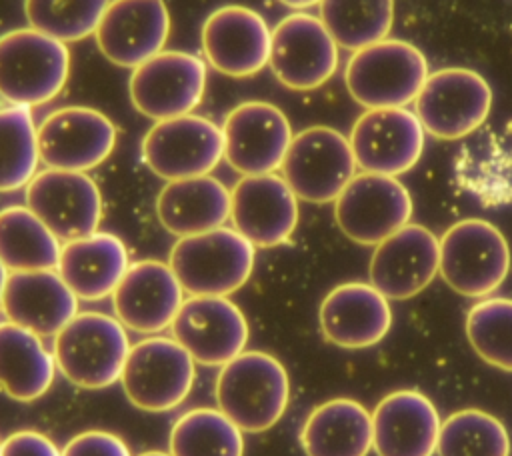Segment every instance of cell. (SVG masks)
Segmentation results:
<instances>
[{
  "mask_svg": "<svg viewBox=\"0 0 512 456\" xmlns=\"http://www.w3.org/2000/svg\"><path fill=\"white\" fill-rule=\"evenodd\" d=\"M214 396L218 410L242 432L258 434L284 416L290 400V378L276 356L244 350L220 366Z\"/></svg>",
  "mask_w": 512,
  "mask_h": 456,
  "instance_id": "cell-1",
  "label": "cell"
},
{
  "mask_svg": "<svg viewBox=\"0 0 512 456\" xmlns=\"http://www.w3.org/2000/svg\"><path fill=\"white\" fill-rule=\"evenodd\" d=\"M130 340L126 326L104 312H78L56 336L54 358L62 376L78 388L102 390L122 376Z\"/></svg>",
  "mask_w": 512,
  "mask_h": 456,
  "instance_id": "cell-2",
  "label": "cell"
},
{
  "mask_svg": "<svg viewBox=\"0 0 512 456\" xmlns=\"http://www.w3.org/2000/svg\"><path fill=\"white\" fill-rule=\"evenodd\" d=\"M256 260V248L234 228L178 238L168 264L190 296H230L240 290Z\"/></svg>",
  "mask_w": 512,
  "mask_h": 456,
  "instance_id": "cell-3",
  "label": "cell"
},
{
  "mask_svg": "<svg viewBox=\"0 0 512 456\" xmlns=\"http://www.w3.org/2000/svg\"><path fill=\"white\" fill-rule=\"evenodd\" d=\"M70 76L64 42L34 28L0 36V98L12 106H42L54 100Z\"/></svg>",
  "mask_w": 512,
  "mask_h": 456,
  "instance_id": "cell-4",
  "label": "cell"
},
{
  "mask_svg": "<svg viewBox=\"0 0 512 456\" xmlns=\"http://www.w3.org/2000/svg\"><path fill=\"white\" fill-rule=\"evenodd\" d=\"M428 60L406 40H380L356 50L344 70L350 96L366 110L406 108L428 78Z\"/></svg>",
  "mask_w": 512,
  "mask_h": 456,
  "instance_id": "cell-5",
  "label": "cell"
},
{
  "mask_svg": "<svg viewBox=\"0 0 512 456\" xmlns=\"http://www.w3.org/2000/svg\"><path fill=\"white\" fill-rule=\"evenodd\" d=\"M510 246L504 234L480 218H464L440 236L442 280L466 298L494 294L510 272Z\"/></svg>",
  "mask_w": 512,
  "mask_h": 456,
  "instance_id": "cell-6",
  "label": "cell"
},
{
  "mask_svg": "<svg viewBox=\"0 0 512 456\" xmlns=\"http://www.w3.org/2000/svg\"><path fill=\"white\" fill-rule=\"evenodd\" d=\"M196 362L172 336H146L130 346L120 384L126 398L144 412H168L192 390Z\"/></svg>",
  "mask_w": 512,
  "mask_h": 456,
  "instance_id": "cell-7",
  "label": "cell"
},
{
  "mask_svg": "<svg viewBox=\"0 0 512 456\" xmlns=\"http://www.w3.org/2000/svg\"><path fill=\"white\" fill-rule=\"evenodd\" d=\"M356 168L350 140L330 126H310L294 134L280 166L296 198L310 204L334 202L356 176Z\"/></svg>",
  "mask_w": 512,
  "mask_h": 456,
  "instance_id": "cell-8",
  "label": "cell"
},
{
  "mask_svg": "<svg viewBox=\"0 0 512 456\" xmlns=\"http://www.w3.org/2000/svg\"><path fill=\"white\" fill-rule=\"evenodd\" d=\"M414 104L426 134L438 140H460L488 118L492 88L470 68H442L428 74Z\"/></svg>",
  "mask_w": 512,
  "mask_h": 456,
  "instance_id": "cell-9",
  "label": "cell"
},
{
  "mask_svg": "<svg viewBox=\"0 0 512 456\" xmlns=\"http://www.w3.org/2000/svg\"><path fill=\"white\" fill-rule=\"evenodd\" d=\"M142 160L162 180L210 174L224 158L222 128L198 114L158 120L142 138Z\"/></svg>",
  "mask_w": 512,
  "mask_h": 456,
  "instance_id": "cell-10",
  "label": "cell"
},
{
  "mask_svg": "<svg viewBox=\"0 0 512 456\" xmlns=\"http://www.w3.org/2000/svg\"><path fill=\"white\" fill-rule=\"evenodd\" d=\"M412 196L396 176L356 174L334 200V218L346 238L376 246L410 222Z\"/></svg>",
  "mask_w": 512,
  "mask_h": 456,
  "instance_id": "cell-11",
  "label": "cell"
},
{
  "mask_svg": "<svg viewBox=\"0 0 512 456\" xmlns=\"http://www.w3.org/2000/svg\"><path fill=\"white\" fill-rule=\"evenodd\" d=\"M206 90V62L190 52L162 50L132 68L128 94L134 108L150 120H168L192 110Z\"/></svg>",
  "mask_w": 512,
  "mask_h": 456,
  "instance_id": "cell-12",
  "label": "cell"
},
{
  "mask_svg": "<svg viewBox=\"0 0 512 456\" xmlns=\"http://www.w3.org/2000/svg\"><path fill=\"white\" fill-rule=\"evenodd\" d=\"M268 66L282 86L316 90L338 68V44L318 16L292 12L272 28Z\"/></svg>",
  "mask_w": 512,
  "mask_h": 456,
  "instance_id": "cell-13",
  "label": "cell"
},
{
  "mask_svg": "<svg viewBox=\"0 0 512 456\" xmlns=\"http://www.w3.org/2000/svg\"><path fill=\"white\" fill-rule=\"evenodd\" d=\"M116 136L114 122L96 108H58L38 126L40 162L54 170L88 172L112 154Z\"/></svg>",
  "mask_w": 512,
  "mask_h": 456,
  "instance_id": "cell-14",
  "label": "cell"
},
{
  "mask_svg": "<svg viewBox=\"0 0 512 456\" xmlns=\"http://www.w3.org/2000/svg\"><path fill=\"white\" fill-rule=\"evenodd\" d=\"M24 196L60 242L88 236L100 226L102 194L88 172L44 168L28 182Z\"/></svg>",
  "mask_w": 512,
  "mask_h": 456,
  "instance_id": "cell-15",
  "label": "cell"
},
{
  "mask_svg": "<svg viewBox=\"0 0 512 456\" xmlns=\"http://www.w3.org/2000/svg\"><path fill=\"white\" fill-rule=\"evenodd\" d=\"M220 128L224 158L242 176L276 172L294 138L286 114L264 100L234 106Z\"/></svg>",
  "mask_w": 512,
  "mask_h": 456,
  "instance_id": "cell-16",
  "label": "cell"
},
{
  "mask_svg": "<svg viewBox=\"0 0 512 456\" xmlns=\"http://www.w3.org/2000/svg\"><path fill=\"white\" fill-rule=\"evenodd\" d=\"M170 330L202 366L228 364L244 352L250 336L244 312L228 296L184 298Z\"/></svg>",
  "mask_w": 512,
  "mask_h": 456,
  "instance_id": "cell-17",
  "label": "cell"
},
{
  "mask_svg": "<svg viewBox=\"0 0 512 456\" xmlns=\"http://www.w3.org/2000/svg\"><path fill=\"white\" fill-rule=\"evenodd\" d=\"M272 30L252 8L228 4L216 8L202 24L200 44L206 62L230 78L258 74L270 60Z\"/></svg>",
  "mask_w": 512,
  "mask_h": 456,
  "instance_id": "cell-18",
  "label": "cell"
},
{
  "mask_svg": "<svg viewBox=\"0 0 512 456\" xmlns=\"http://www.w3.org/2000/svg\"><path fill=\"white\" fill-rule=\"evenodd\" d=\"M424 134L412 110L376 108L358 116L348 140L362 172L398 176L420 160Z\"/></svg>",
  "mask_w": 512,
  "mask_h": 456,
  "instance_id": "cell-19",
  "label": "cell"
},
{
  "mask_svg": "<svg viewBox=\"0 0 512 456\" xmlns=\"http://www.w3.org/2000/svg\"><path fill=\"white\" fill-rule=\"evenodd\" d=\"M298 198L280 174L242 176L230 190V220L254 248H276L298 224Z\"/></svg>",
  "mask_w": 512,
  "mask_h": 456,
  "instance_id": "cell-20",
  "label": "cell"
},
{
  "mask_svg": "<svg viewBox=\"0 0 512 456\" xmlns=\"http://www.w3.org/2000/svg\"><path fill=\"white\" fill-rule=\"evenodd\" d=\"M440 238L422 224H406L376 244L368 274L370 284L388 300L420 294L438 274Z\"/></svg>",
  "mask_w": 512,
  "mask_h": 456,
  "instance_id": "cell-21",
  "label": "cell"
},
{
  "mask_svg": "<svg viewBox=\"0 0 512 456\" xmlns=\"http://www.w3.org/2000/svg\"><path fill=\"white\" fill-rule=\"evenodd\" d=\"M170 12L164 0H110L94 32L104 58L122 68H136L164 50Z\"/></svg>",
  "mask_w": 512,
  "mask_h": 456,
  "instance_id": "cell-22",
  "label": "cell"
},
{
  "mask_svg": "<svg viewBox=\"0 0 512 456\" xmlns=\"http://www.w3.org/2000/svg\"><path fill=\"white\" fill-rule=\"evenodd\" d=\"M182 302L184 288L170 264L150 258L132 262L112 292L116 318L146 336L170 328Z\"/></svg>",
  "mask_w": 512,
  "mask_h": 456,
  "instance_id": "cell-23",
  "label": "cell"
},
{
  "mask_svg": "<svg viewBox=\"0 0 512 456\" xmlns=\"http://www.w3.org/2000/svg\"><path fill=\"white\" fill-rule=\"evenodd\" d=\"M322 336L348 350L378 344L392 326L388 298L366 282H344L332 288L318 310Z\"/></svg>",
  "mask_w": 512,
  "mask_h": 456,
  "instance_id": "cell-24",
  "label": "cell"
},
{
  "mask_svg": "<svg viewBox=\"0 0 512 456\" xmlns=\"http://www.w3.org/2000/svg\"><path fill=\"white\" fill-rule=\"evenodd\" d=\"M442 420L432 400L418 390L386 394L372 412L376 456H432Z\"/></svg>",
  "mask_w": 512,
  "mask_h": 456,
  "instance_id": "cell-25",
  "label": "cell"
},
{
  "mask_svg": "<svg viewBox=\"0 0 512 456\" xmlns=\"http://www.w3.org/2000/svg\"><path fill=\"white\" fill-rule=\"evenodd\" d=\"M6 320L38 336H56L76 314L78 296L58 270H18L8 274L2 298Z\"/></svg>",
  "mask_w": 512,
  "mask_h": 456,
  "instance_id": "cell-26",
  "label": "cell"
},
{
  "mask_svg": "<svg viewBox=\"0 0 512 456\" xmlns=\"http://www.w3.org/2000/svg\"><path fill=\"white\" fill-rule=\"evenodd\" d=\"M128 266V250L120 236L96 230L62 242L56 270L78 300L96 302L112 296Z\"/></svg>",
  "mask_w": 512,
  "mask_h": 456,
  "instance_id": "cell-27",
  "label": "cell"
},
{
  "mask_svg": "<svg viewBox=\"0 0 512 456\" xmlns=\"http://www.w3.org/2000/svg\"><path fill=\"white\" fill-rule=\"evenodd\" d=\"M156 216L178 238L216 230L230 220V190L210 174L166 182L156 196Z\"/></svg>",
  "mask_w": 512,
  "mask_h": 456,
  "instance_id": "cell-28",
  "label": "cell"
},
{
  "mask_svg": "<svg viewBox=\"0 0 512 456\" xmlns=\"http://www.w3.org/2000/svg\"><path fill=\"white\" fill-rule=\"evenodd\" d=\"M306 456H368L372 414L352 398H332L316 406L302 424Z\"/></svg>",
  "mask_w": 512,
  "mask_h": 456,
  "instance_id": "cell-29",
  "label": "cell"
},
{
  "mask_svg": "<svg viewBox=\"0 0 512 456\" xmlns=\"http://www.w3.org/2000/svg\"><path fill=\"white\" fill-rule=\"evenodd\" d=\"M56 358L42 336L10 320L0 322V390L18 402L44 396L56 376Z\"/></svg>",
  "mask_w": 512,
  "mask_h": 456,
  "instance_id": "cell-30",
  "label": "cell"
},
{
  "mask_svg": "<svg viewBox=\"0 0 512 456\" xmlns=\"http://www.w3.org/2000/svg\"><path fill=\"white\" fill-rule=\"evenodd\" d=\"M60 250L62 242L28 206L0 210V260L10 272L54 270Z\"/></svg>",
  "mask_w": 512,
  "mask_h": 456,
  "instance_id": "cell-31",
  "label": "cell"
},
{
  "mask_svg": "<svg viewBox=\"0 0 512 456\" xmlns=\"http://www.w3.org/2000/svg\"><path fill=\"white\" fill-rule=\"evenodd\" d=\"M172 456H244V432L218 408H192L170 428Z\"/></svg>",
  "mask_w": 512,
  "mask_h": 456,
  "instance_id": "cell-32",
  "label": "cell"
},
{
  "mask_svg": "<svg viewBox=\"0 0 512 456\" xmlns=\"http://www.w3.org/2000/svg\"><path fill=\"white\" fill-rule=\"evenodd\" d=\"M318 6L336 44L352 52L386 40L394 24V0H322Z\"/></svg>",
  "mask_w": 512,
  "mask_h": 456,
  "instance_id": "cell-33",
  "label": "cell"
},
{
  "mask_svg": "<svg viewBox=\"0 0 512 456\" xmlns=\"http://www.w3.org/2000/svg\"><path fill=\"white\" fill-rule=\"evenodd\" d=\"M40 164L38 126L28 106L0 108V192L26 188Z\"/></svg>",
  "mask_w": 512,
  "mask_h": 456,
  "instance_id": "cell-34",
  "label": "cell"
},
{
  "mask_svg": "<svg viewBox=\"0 0 512 456\" xmlns=\"http://www.w3.org/2000/svg\"><path fill=\"white\" fill-rule=\"evenodd\" d=\"M436 452L438 456H510V436L496 416L464 408L442 422Z\"/></svg>",
  "mask_w": 512,
  "mask_h": 456,
  "instance_id": "cell-35",
  "label": "cell"
},
{
  "mask_svg": "<svg viewBox=\"0 0 512 456\" xmlns=\"http://www.w3.org/2000/svg\"><path fill=\"white\" fill-rule=\"evenodd\" d=\"M466 338L490 366L512 372V300L482 298L466 314Z\"/></svg>",
  "mask_w": 512,
  "mask_h": 456,
  "instance_id": "cell-36",
  "label": "cell"
},
{
  "mask_svg": "<svg viewBox=\"0 0 512 456\" xmlns=\"http://www.w3.org/2000/svg\"><path fill=\"white\" fill-rule=\"evenodd\" d=\"M110 0H24L28 26L64 44L92 36Z\"/></svg>",
  "mask_w": 512,
  "mask_h": 456,
  "instance_id": "cell-37",
  "label": "cell"
},
{
  "mask_svg": "<svg viewBox=\"0 0 512 456\" xmlns=\"http://www.w3.org/2000/svg\"><path fill=\"white\" fill-rule=\"evenodd\" d=\"M62 456H132V452L118 434L86 430L66 442Z\"/></svg>",
  "mask_w": 512,
  "mask_h": 456,
  "instance_id": "cell-38",
  "label": "cell"
},
{
  "mask_svg": "<svg viewBox=\"0 0 512 456\" xmlns=\"http://www.w3.org/2000/svg\"><path fill=\"white\" fill-rule=\"evenodd\" d=\"M2 456H62V450L42 432L18 430L2 440Z\"/></svg>",
  "mask_w": 512,
  "mask_h": 456,
  "instance_id": "cell-39",
  "label": "cell"
},
{
  "mask_svg": "<svg viewBox=\"0 0 512 456\" xmlns=\"http://www.w3.org/2000/svg\"><path fill=\"white\" fill-rule=\"evenodd\" d=\"M278 2L288 6V8H292V10H296V12H304L306 8H312V6L320 4L322 0H278Z\"/></svg>",
  "mask_w": 512,
  "mask_h": 456,
  "instance_id": "cell-40",
  "label": "cell"
},
{
  "mask_svg": "<svg viewBox=\"0 0 512 456\" xmlns=\"http://www.w3.org/2000/svg\"><path fill=\"white\" fill-rule=\"evenodd\" d=\"M8 274H10V270L0 260V310H2V298H4V288H6V282H8Z\"/></svg>",
  "mask_w": 512,
  "mask_h": 456,
  "instance_id": "cell-41",
  "label": "cell"
},
{
  "mask_svg": "<svg viewBox=\"0 0 512 456\" xmlns=\"http://www.w3.org/2000/svg\"><path fill=\"white\" fill-rule=\"evenodd\" d=\"M138 456H172L170 452H160V450H148V452H142Z\"/></svg>",
  "mask_w": 512,
  "mask_h": 456,
  "instance_id": "cell-42",
  "label": "cell"
},
{
  "mask_svg": "<svg viewBox=\"0 0 512 456\" xmlns=\"http://www.w3.org/2000/svg\"><path fill=\"white\" fill-rule=\"evenodd\" d=\"M0 456H2V442H0Z\"/></svg>",
  "mask_w": 512,
  "mask_h": 456,
  "instance_id": "cell-43",
  "label": "cell"
}]
</instances>
